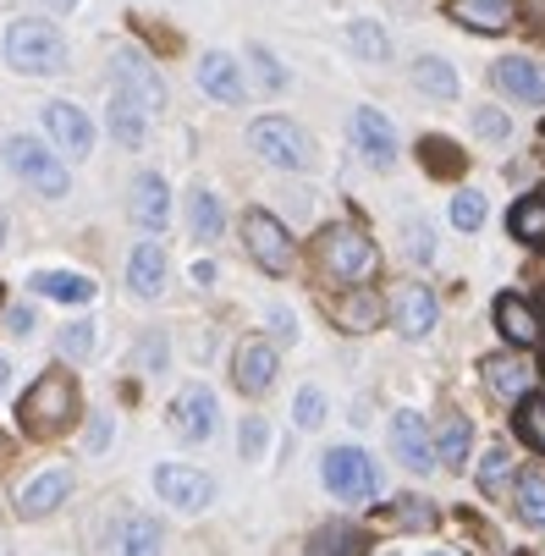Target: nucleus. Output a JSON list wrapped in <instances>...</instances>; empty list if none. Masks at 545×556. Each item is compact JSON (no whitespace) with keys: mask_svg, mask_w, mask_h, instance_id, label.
<instances>
[{"mask_svg":"<svg viewBox=\"0 0 545 556\" xmlns=\"http://www.w3.org/2000/svg\"><path fill=\"white\" fill-rule=\"evenodd\" d=\"M127 287L138 298H161L166 292V249L161 243H138L127 260Z\"/></svg>","mask_w":545,"mask_h":556,"instance_id":"22","label":"nucleus"},{"mask_svg":"<svg viewBox=\"0 0 545 556\" xmlns=\"http://www.w3.org/2000/svg\"><path fill=\"white\" fill-rule=\"evenodd\" d=\"M496 331H502L512 348H534V342H540V314H534L518 292H502V298H496Z\"/></svg>","mask_w":545,"mask_h":556,"instance_id":"21","label":"nucleus"},{"mask_svg":"<svg viewBox=\"0 0 545 556\" xmlns=\"http://www.w3.org/2000/svg\"><path fill=\"white\" fill-rule=\"evenodd\" d=\"M380 314H385V303H380L369 287H353V292L342 298V331H375Z\"/></svg>","mask_w":545,"mask_h":556,"instance_id":"28","label":"nucleus"},{"mask_svg":"<svg viewBox=\"0 0 545 556\" xmlns=\"http://www.w3.org/2000/svg\"><path fill=\"white\" fill-rule=\"evenodd\" d=\"M347 45H353V55H364V61H392V39H385V28L369 23V17H358V23L347 28Z\"/></svg>","mask_w":545,"mask_h":556,"instance_id":"33","label":"nucleus"},{"mask_svg":"<svg viewBox=\"0 0 545 556\" xmlns=\"http://www.w3.org/2000/svg\"><path fill=\"white\" fill-rule=\"evenodd\" d=\"M7 61L23 72V77H45V72H61L66 66V39L55 23L45 17H17L7 28Z\"/></svg>","mask_w":545,"mask_h":556,"instance_id":"1","label":"nucleus"},{"mask_svg":"<svg viewBox=\"0 0 545 556\" xmlns=\"http://www.w3.org/2000/svg\"><path fill=\"white\" fill-rule=\"evenodd\" d=\"M320 473H326V491L337 496V502H375L380 496V468H375V457L369 452H358V446H331L326 452V463H320Z\"/></svg>","mask_w":545,"mask_h":556,"instance_id":"4","label":"nucleus"},{"mask_svg":"<svg viewBox=\"0 0 545 556\" xmlns=\"http://www.w3.org/2000/svg\"><path fill=\"white\" fill-rule=\"evenodd\" d=\"M143 122H149V116H143L132 100H122V94L111 100V132H116V143L138 149V143H143Z\"/></svg>","mask_w":545,"mask_h":556,"instance_id":"34","label":"nucleus"},{"mask_svg":"<svg viewBox=\"0 0 545 556\" xmlns=\"http://www.w3.org/2000/svg\"><path fill=\"white\" fill-rule=\"evenodd\" d=\"M308 551L315 556H364V534L353 523H326V529H315Z\"/></svg>","mask_w":545,"mask_h":556,"instance_id":"29","label":"nucleus"},{"mask_svg":"<svg viewBox=\"0 0 545 556\" xmlns=\"http://www.w3.org/2000/svg\"><path fill=\"white\" fill-rule=\"evenodd\" d=\"M7 457H12V441H7V435H0V468H7Z\"/></svg>","mask_w":545,"mask_h":556,"instance_id":"51","label":"nucleus"},{"mask_svg":"<svg viewBox=\"0 0 545 556\" xmlns=\"http://www.w3.org/2000/svg\"><path fill=\"white\" fill-rule=\"evenodd\" d=\"M34 292L39 298H55V303H89L94 298V281L77 276V270H39L34 276Z\"/></svg>","mask_w":545,"mask_h":556,"instance_id":"26","label":"nucleus"},{"mask_svg":"<svg viewBox=\"0 0 545 556\" xmlns=\"http://www.w3.org/2000/svg\"><path fill=\"white\" fill-rule=\"evenodd\" d=\"M265 446H270V425L259 414H249L243 419V457H265Z\"/></svg>","mask_w":545,"mask_h":556,"instance_id":"45","label":"nucleus"},{"mask_svg":"<svg viewBox=\"0 0 545 556\" xmlns=\"http://www.w3.org/2000/svg\"><path fill=\"white\" fill-rule=\"evenodd\" d=\"M474 132H480V138H507L512 122H507L502 111H474Z\"/></svg>","mask_w":545,"mask_h":556,"instance_id":"46","label":"nucleus"},{"mask_svg":"<svg viewBox=\"0 0 545 556\" xmlns=\"http://www.w3.org/2000/svg\"><path fill=\"white\" fill-rule=\"evenodd\" d=\"M392 320H397V331H403L408 342H419V337L435 331L441 303H435V292H430L424 281H408V287H397V298H392Z\"/></svg>","mask_w":545,"mask_h":556,"instance_id":"13","label":"nucleus"},{"mask_svg":"<svg viewBox=\"0 0 545 556\" xmlns=\"http://www.w3.org/2000/svg\"><path fill=\"white\" fill-rule=\"evenodd\" d=\"M7 326H12V337H28V331H34V314H28V308H12Z\"/></svg>","mask_w":545,"mask_h":556,"instance_id":"48","label":"nucleus"},{"mask_svg":"<svg viewBox=\"0 0 545 556\" xmlns=\"http://www.w3.org/2000/svg\"><path fill=\"white\" fill-rule=\"evenodd\" d=\"M249 143L265 166H281V172H308L315 166V143H308V132L287 116H265L249 127Z\"/></svg>","mask_w":545,"mask_h":556,"instance_id":"3","label":"nucleus"},{"mask_svg":"<svg viewBox=\"0 0 545 556\" xmlns=\"http://www.w3.org/2000/svg\"><path fill=\"white\" fill-rule=\"evenodd\" d=\"M55 348H61V358H89V353L100 348L94 320H66V326H61V337H55Z\"/></svg>","mask_w":545,"mask_h":556,"instance_id":"35","label":"nucleus"},{"mask_svg":"<svg viewBox=\"0 0 545 556\" xmlns=\"http://www.w3.org/2000/svg\"><path fill=\"white\" fill-rule=\"evenodd\" d=\"M392 523H397V529H430V523H435V507H430V502H419V496H397Z\"/></svg>","mask_w":545,"mask_h":556,"instance_id":"39","label":"nucleus"},{"mask_svg":"<svg viewBox=\"0 0 545 556\" xmlns=\"http://www.w3.org/2000/svg\"><path fill=\"white\" fill-rule=\"evenodd\" d=\"M276 369H281V358H276V348H270L265 337H254V342L238 348V386H243L249 396H265V391L276 386Z\"/></svg>","mask_w":545,"mask_h":556,"instance_id":"17","label":"nucleus"},{"mask_svg":"<svg viewBox=\"0 0 545 556\" xmlns=\"http://www.w3.org/2000/svg\"><path fill=\"white\" fill-rule=\"evenodd\" d=\"M132 215L143 231H166V215H172V193H166V177L161 172H143L132 182Z\"/></svg>","mask_w":545,"mask_h":556,"instance_id":"19","label":"nucleus"},{"mask_svg":"<svg viewBox=\"0 0 545 556\" xmlns=\"http://www.w3.org/2000/svg\"><path fill=\"white\" fill-rule=\"evenodd\" d=\"M45 7H50V12H77L84 0H45Z\"/></svg>","mask_w":545,"mask_h":556,"instance_id":"50","label":"nucleus"},{"mask_svg":"<svg viewBox=\"0 0 545 556\" xmlns=\"http://www.w3.org/2000/svg\"><path fill=\"white\" fill-rule=\"evenodd\" d=\"M243 249H249L254 265H265L270 276H281V270L292 265V237H287V226H281L276 215H265V210H249V215H243Z\"/></svg>","mask_w":545,"mask_h":556,"instance_id":"8","label":"nucleus"},{"mask_svg":"<svg viewBox=\"0 0 545 556\" xmlns=\"http://www.w3.org/2000/svg\"><path fill=\"white\" fill-rule=\"evenodd\" d=\"M452 17L474 34H507L512 28V0H452Z\"/></svg>","mask_w":545,"mask_h":556,"instance_id":"23","label":"nucleus"},{"mask_svg":"<svg viewBox=\"0 0 545 556\" xmlns=\"http://www.w3.org/2000/svg\"><path fill=\"white\" fill-rule=\"evenodd\" d=\"M215 419H220V408H215V391H210V386H182V391H177V403H172V430H177V441H188V446L210 441Z\"/></svg>","mask_w":545,"mask_h":556,"instance_id":"10","label":"nucleus"},{"mask_svg":"<svg viewBox=\"0 0 545 556\" xmlns=\"http://www.w3.org/2000/svg\"><path fill=\"white\" fill-rule=\"evenodd\" d=\"M254 77H259V89H270V94L287 89V66H281L265 45H254Z\"/></svg>","mask_w":545,"mask_h":556,"instance_id":"43","label":"nucleus"},{"mask_svg":"<svg viewBox=\"0 0 545 556\" xmlns=\"http://www.w3.org/2000/svg\"><path fill=\"white\" fill-rule=\"evenodd\" d=\"M435 556H446V551H435Z\"/></svg>","mask_w":545,"mask_h":556,"instance_id":"54","label":"nucleus"},{"mask_svg":"<svg viewBox=\"0 0 545 556\" xmlns=\"http://www.w3.org/2000/svg\"><path fill=\"white\" fill-rule=\"evenodd\" d=\"M392 452L403 457V468H414V473H430L435 468V441H430V430H424V419L419 414H397L392 419Z\"/></svg>","mask_w":545,"mask_h":556,"instance_id":"15","label":"nucleus"},{"mask_svg":"<svg viewBox=\"0 0 545 556\" xmlns=\"http://www.w3.org/2000/svg\"><path fill=\"white\" fill-rule=\"evenodd\" d=\"M7 380H12V364H7V358H0V391H7Z\"/></svg>","mask_w":545,"mask_h":556,"instance_id":"52","label":"nucleus"},{"mask_svg":"<svg viewBox=\"0 0 545 556\" xmlns=\"http://www.w3.org/2000/svg\"><path fill=\"white\" fill-rule=\"evenodd\" d=\"M320 265H326L337 281L364 287V281L375 276L380 254H375V243H369L358 226H331V231H326V243H320Z\"/></svg>","mask_w":545,"mask_h":556,"instance_id":"6","label":"nucleus"},{"mask_svg":"<svg viewBox=\"0 0 545 556\" xmlns=\"http://www.w3.org/2000/svg\"><path fill=\"white\" fill-rule=\"evenodd\" d=\"M111 77H116V94L132 100L143 116H161V111H166V84H161V72H154L138 50H122L116 66H111Z\"/></svg>","mask_w":545,"mask_h":556,"instance_id":"7","label":"nucleus"},{"mask_svg":"<svg viewBox=\"0 0 545 556\" xmlns=\"http://www.w3.org/2000/svg\"><path fill=\"white\" fill-rule=\"evenodd\" d=\"M188 220H193L199 243H215V237H220V199L210 188H193L188 193Z\"/></svg>","mask_w":545,"mask_h":556,"instance_id":"31","label":"nucleus"},{"mask_svg":"<svg viewBox=\"0 0 545 556\" xmlns=\"http://www.w3.org/2000/svg\"><path fill=\"white\" fill-rule=\"evenodd\" d=\"M507 473H512L507 446H491V452H485V463H480V491H502V485H507Z\"/></svg>","mask_w":545,"mask_h":556,"instance_id":"41","label":"nucleus"},{"mask_svg":"<svg viewBox=\"0 0 545 556\" xmlns=\"http://www.w3.org/2000/svg\"><path fill=\"white\" fill-rule=\"evenodd\" d=\"M424 166L430 172H462V154L452 138H424Z\"/></svg>","mask_w":545,"mask_h":556,"instance_id":"42","label":"nucleus"},{"mask_svg":"<svg viewBox=\"0 0 545 556\" xmlns=\"http://www.w3.org/2000/svg\"><path fill=\"white\" fill-rule=\"evenodd\" d=\"M105 435H111V419H105V414H94V430H89V452H100V446H105Z\"/></svg>","mask_w":545,"mask_h":556,"instance_id":"49","label":"nucleus"},{"mask_svg":"<svg viewBox=\"0 0 545 556\" xmlns=\"http://www.w3.org/2000/svg\"><path fill=\"white\" fill-rule=\"evenodd\" d=\"M496 89L502 94H512L518 105H545V66L540 61H529V55H507V61H496Z\"/></svg>","mask_w":545,"mask_h":556,"instance_id":"14","label":"nucleus"},{"mask_svg":"<svg viewBox=\"0 0 545 556\" xmlns=\"http://www.w3.org/2000/svg\"><path fill=\"white\" fill-rule=\"evenodd\" d=\"M132 369H143V375H161V369H166V337H161V331H149V337L132 348Z\"/></svg>","mask_w":545,"mask_h":556,"instance_id":"40","label":"nucleus"},{"mask_svg":"<svg viewBox=\"0 0 545 556\" xmlns=\"http://www.w3.org/2000/svg\"><path fill=\"white\" fill-rule=\"evenodd\" d=\"M199 89L215 100V105H243V72L226 50H210L199 55Z\"/></svg>","mask_w":545,"mask_h":556,"instance_id":"16","label":"nucleus"},{"mask_svg":"<svg viewBox=\"0 0 545 556\" xmlns=\"http://www.w3.org/2000/svg\"><path fill=\"white\" fill-rule=\"evenodd\" d=\"M265 320H270V342L287 348V342L297 337V320H292V308H287V303H270V308H265Z\"/></svg>","mask_w":545,"mask_h":556,"instance_id":"44","label":"nucleus"},{"mask_svg":"<svg viewBox=\"0 0 545 556\" xmlns=\"http://www.w3.org/2000/svg\"><path fill=\"white\" fill-rule=\"evenodd\" d=\"M111 556H161V523L143 513H122L111 529Z\"/></svg>","mask_w":545,"mask_h":556,"instance_id":"18","label":"nucleus"},{"mask_svg":"<svg viewBox=\"0 0 545 556\" xmlns=\"http://www.w3.org/2000/svg\"><path fill=\"white\" fill-rule=\"evenodd\" d=\"M45 132L55 138V149H61V154H72V161H89V149H94V127H89V116L77 111L72 100H50V105H45Z\"/></svg>","mask_w":545,"mask_h":556,"instance_id":"12","label":"nucleus"},{"mask_svg":"<svg viewBox=\"0 0 545 556\" xmlns=\"http://www.w3.org/2000/svg\"><path fill=\"white\" fill-rule=\"evenodd\" d=\"M7 166H12V172L23 177V188H34L39 199H61V193H66V166L55 161L39 138H28V132H12V138H7Z\"/></svg>","mask_w":545,"mask_h":556,"instance_id":"5","label":"nucleus"},{"mask_svg":"<svg viewBox=\"0 0 545 556\" xmlns=\"http://www.w3.org/2000/svg\"><path fill=\"white\" fill-rule=\"evenodd\" d=\"M480 375H485V386H491L496 396H512V403L534 391V364H529V358H512V353L485 358V364H480Z\"/></svg>","mask_w":545,"mask_h":556,"instance_id":"20","label":"nucleus"},{"mask_svg":"<svg viewBox=\"0 0 545 556\" xmlns=\"http://www.w3.org/2000/svg\"><path fill=\"white\" fill-rule=\"evenodd\" d=\"M353 143H358V154H364L375 172H392L397 166V127L385 122L375 105H358L353 111Z\"/></svg>","mask_w":545,"mask_h":556,"instance_id":"11","label":"nucleus"},{"mask_svg":"<svg viewBox=\"0 0 545 556\" xmlns=\"http://www.w3.org/2000/svg\"><path fill=\"white\" fill-rule=\"evenodd\" d=\"M512 425H518V441H523V446L545 452V396H540V391L518 396V414H512Z\"/></svg>","mask_w":545,"mask_h":556,"instance_id":"30","label":"nucleus"},{"mask_svg":"<svg viewBox=\"0 0 545 556\" xmlns=\"http://www.w3.org/2000/svg\"><path fill=\"white\" fill-rule=\"evenodd\" d=\"M414 84H419L430 100H457V72H452V61H441V55H419V61H414Z\"/></svg>","mask_w":545,"mask_h":556,"instance_id":"27","label":"nucleus"},{"mask_svg":"<svg viewBox=\"0 0 545 556\" xmlns=\"http://www.w3.org/2000/svg\"><path fill=\"white\" fill-rule=\"evenodd\" d=\"M518 518L529 529H545V473H518Z\"/></svg>","mask_w":545,"mask_h":556,"instance_id":"32","label":"nucleus"},{"mask_svg":"<svg viewBox=\"0 0 545 556\" xmlns=\"http://www.w3.org/2000/svg\"><path fill=\"white\" fill-rule=\"evenodd\" d=\"M72 419H77V386H72L61 369L39 375V380L28 386V396H23V430L45 441V435H61Z\"/></svg>","mask_w":545,"mask_h":556,"instance_id":"2","label":"nucleus"},{"mask_svg":"<svg viewBox=\"0 0 545 556\" xmlns=\"http://www.w3.org/2000/svg\"><path fill=\"white\" fill-rule=\"evenodd\" d=\"M0 556H7V551H0Z\"/></svg>","mask_w":545,"mask_h":556,"instance_id":"55","label":"nucleus"},{"mask_svg":"<svg viewBox=\"0 0 545 556\" xmlns=\"http://www.w3.org/2000/svg\"><path fill=\"white\" fill-rule=\"evenodd\" d=\"M512 237L545 249V199H523V204L512 210Z\"/></svg>","mask_w":545,"mask_h":556,"instance_id":"36","label":"nucleus"},{"mask_svg":"<svg viewBox=\"0 0 545 556\" xmlns=\"http://www.w3.org/2000/svg\"><path fill=\"white\" fill-rule=\"evenodd\" d=\"M292 425H297V430H320V425H326V391H320V386H303V391L292 396Z\"/></svg>","mask_w":545,"mask_h":556,"instance_id":"37","label":"nucleus"},{"mask_svg":"<svg viewBox=\"0 0 545 556\" xmlns=\"http://www.w3.org/2000/svg\"><path fill=\"white\" fill-rule=\"evenodd\" d=\"M66 491H72V473H66V468H50V473H39V480H28L17 513H23V518H45V513H55V507L66 502Z\"/></svg>","mask_w":545,"mask_h":556,"instance_id":"24","label":"nucleus"},{"mask_svg":"<svg viewBox=\"0 0 545 556\" xmlns=\"http://www.w3.org/2000/svg\"><path fill=\"white\" fill-rule=\"evenodd\" d=\"M0 243H7V215H0Z\"/></svg>","mask_w":545,"mask_h":556,"instance_id":"53","label":"nucleus"},{"mask_svg":"<svg viewBox=\"0 0 545 556\" xmlns=\"http://www.w3.org/2000/svg\"><path fill=\"white\" fill-rule=\"evenodd\" d=\"M469 446H474V425L462 419V414H446L441 430H435V457L446 468H462V463H469Z\"/></svg>","mask_w":545,"mask_h":556,"instance_id":"25","label":"nucleus"},{"mask_svg":"<svg viewBox=\"0 0 545 556\" xmlns=\"http://www.w3.org/2000/svg\"><path fill=\"white\" fill-rule=\"evenodd\" d=\"M154 491H161V502L182 507V513H204L215 502V480L199 468H182V463H161L154 468Z\"/></svg>","mask_w":545,"mask_h":556,"instance_id":"9","label":"nucleus"},{"mask_svg":"<svg viewBox=\"0 0 545 556\" xmlns=\"http://www.w3.org/2000/svg\"><path fill=\"white\" fill-rule=\"evenodd\" d=\"M408 254H414L419 265L435 254V243H430V226H424V220H408Z\"/></svg>","mask_w":545,"mask_h":556,"instance_id":"47","label":"nucleus"},{"mask_svg":"<svg viewBox=\"0 0 545 556\" xmlns=\"http://www.w3.org/2000/svg\"><path fill=\"white\" fill-rule=\"evenodd\" d=\"M485 215H491V210H485V193H474V188H462V193L452 199V226H457V231H480Z\"/></svg>","mask_w":545,"mask_h":556,"instance_id":"38","label":"nucleus"}]
</instances>
